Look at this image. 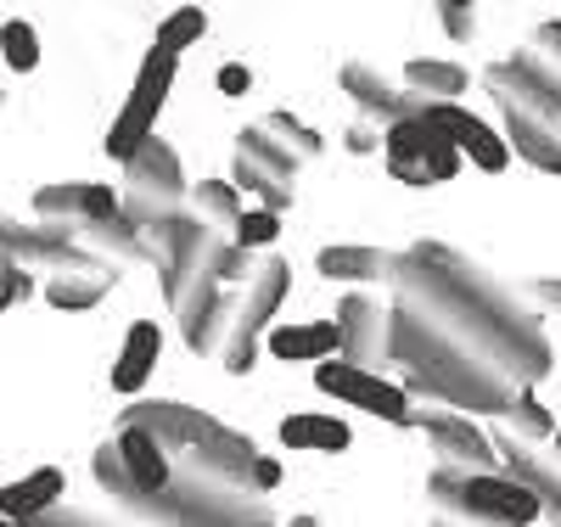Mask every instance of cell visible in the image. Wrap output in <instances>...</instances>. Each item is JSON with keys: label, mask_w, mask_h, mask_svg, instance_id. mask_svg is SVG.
Returning <instances> with one entry per match:
<instances>
[{"label": "cell", "mask_w": 561, "mask_h": 527, "mask_svg": "<svg viewBox=\"0 0 561 527\" xmlns=\"http://www.w3.org/2000/svg\"><path fill=\"white\" fill-rule=\"evenodd\" d=\"M275 483H280V466H275L270 455H259V466H253V489H259V494H275Z\"/></svg>", "instance_id": "obj_39"}, {"label": "cell", "mask_w": 561, "mask_h": 527, "mask_svg": "<svg viewBox=\"0 0 561 527\" xmlns=\"http://www.w3.org/2000/svg\"><path fill=\"white\" fill-rule=\"evenodd\" d=\"M460 500L472 505L483 522H494V527H528L534 516H545V511H539V494H534V489H523L517 477H505V471L466 477Z\"/></svg>", "instance_id": "obj_15"}, {"label": "cell", "mask_w": 561, "mask_h": 527, "mask_svg": "<svg viewBox=\"0 0 561 527\" xmlns=\"http://www.w3.org/2000/svg\"><path fill=\"white\" fill-rule=\"evenodd\" d=\"M314 388L332 393V399H343V404H354V410H365V415H377V421L410 426V393L399 388V381L370 376V370H359V365H348V359L314 365Z\"/></svg>", "instance_id": "obj_10"}, {"label": "cell", "mask_w": 561, "mask_h": 527, "mask_svg": "<svg viewBox=\"0 0 561 527\" xmlns=\"http://www.w3.org/2000/svg\"><path fill=\"white\" fill-rule=\"evenodd\" d=\"M483 90L494 95V107H528V113L561 124V62L545 57L539 45H517V57L489 62Z\"/></svg>", "instance_id": "obj_5"}, {"label": "cell", "mask_w": 561, "mask_h": 527, "mask_svg": "<svg viewBox=\"0 0 561 527\" xmlns=\"http://www.w3.org/2000/svg\"><path fill=\"white\" fill-rule=\"evenodd\" d=\"M293 527H320V516H293Z\"/></svg>", "instance_id": "obj_41"}, {"label": "cell", "mask_w": 561, "mask_h": 527, "mask_svg": "<svg viewBox=\"0 0 561 527\" xmlns=\"http://www.w3.org/2000/svg\"><path fill=\"white\" fill-rule=\"evenodd\" d=\"M410 426H421V433H427L433 466L466 471V477L500 471V449H494V438L483 433L472 415H460V410H449V404H438V399H415V404H410Z\"/></svg>", "instance_id": "obj_4"}, {"label": "cell", "mask_w": 561, "mask_h": 527, "mask_svg": "<svg viewBox=\"0 0 561 527\" xmlns=\"http://www.w3.org/2000/svg\"><path fill=\"white\" fill-rule=\"evenodd\" d=\"M298 169H304V163L280 147L264 124H253V129L237 135V180H230V185H248L253 197L264 203V214H287V208H293Z\"/></svg>", "instance_id": "obj_6"}, {"label": "cell", "mask_w": 561, "mask_h": 527, "mask_svg": "<svg viewBox=\"0 0 561 527\" xmlns=\"http://www.w3.org/2000/svg\"><path fill=\"white\" fill-rule=\"evenodd\" d=\"M438 23H444V34H449V39H460V45L478 34V12L466 7V0H449V7L438 12Z\"/></svg>", "instance_id": "obj_36"}, {"label": "cell", "mask_w": 561, "mask_h": 527, "mask_svg": "<svg viewBox=\"0 0 561 527\" xmlns=\"http://www.w3.org/2000/svg\"><path fill=\"white\" fill-rule=\"evenodd\" d=\"M343 90L359 102V118H377L382 129H399V124L427 118V102H421V95H410L393 73H382L370 57H348V62H343Z\"/></svg>", "instance_id": "obj_12"}, {"label": "cell", "mask_w": 561, "mask_h": 527, "mask_svg": "<svg viewBox=\"0 0 561 527\" xmlns=\"http://www.w3.org/2000/svg\"><path fill=\"white\" fill-rule=\"evenodd\" d=\"M534 298H539L545 309H556V314H561V280H534Z\"/></svg>", "instance_id": "obj_40"}, {"label": "cell", "mask_w": 561, "mask_h": 527, "mask_svg": "<svg viewBox=\"0 0 561 527\" xmlns=\"http://www.w3.org/2000/svg\"><path fill=\"white\" fill-rule=\"evenodd\" d=\"M270 354H275V359H314V365H325V359L343 354V331H337V320H293V325H275V331H270Z\"/></svg>", "instance_id": "obj_21"}, {"label": "cell", "mask_w": 561, "mask_h": 527, "mask_svg": "<svg viewBox=\"0 0 561 527\" xmlns=\"http://www.w3.org/2000/svg\"><path fill=\"white\" fill-rule=\"evenodd\" d=\"M320 275L325 280H399V253L388 248H359V242H337V248H320Z\"/></svg>", "instance_id": "obj_20"}, {"label": "cell", "mask_w": 561, "mask_h": 527, "mask_svg": "<svg viewBox=\"0 0 561 527\" xmlns=\"http://www.w3.org/2000/svg\"><path fill=\"white\" fill-rule=\"evenodd\" d=\"M169 84H174V57L147 51V62H140V73H135V90H129L124 113H118L113 129H107V152H113L118 163H129V158L158 135V113H163V102H169Z\"/></svg>", "instance_id": "obj_7"}, {"label": "cell", "mask_w": 561, "mask_h": 527, "mask_svg": "<svg viewBox=\"0 0 561 527\" xmlns=\"http://www.w3.org/2000/svg\"><path fill=\"white\" fill-rule=\"evenodd\" d=\"M427 124H433V129H444L449 147H455V152H466L483 174H500V169L511 163V147H505V140H500L478 113H466L460 102H455V107H427Z\"/></svg>", "instance_id": "obj_16"}, {"label": "cell", "mask_w": 561, "mask_h": 527, "mask_svg": "<svg viewBox=\"0 0 561 527\" xmlns=\"http://www.w3.org/2000/svg\"><path fill=\"white\" fill-rule=\"evenodd\" d=\"M489 438H494V449H500V471H505V477H517L523 489H534L545 522L561 527V460H556V455H539L534 444H517L511 433H500V426H494Z\"/></svg>", "instance_id": "obj_14"}, {"label": "cell", "mask_w": 561, "mask_h": 527, "mask_svg": "<svg viewBox=\"0 0 561 527\" xmlns=\"http://www.w3.org/2000/svg\"><path fill=\"white\" fill-rule=\"evenodd\" d=\"M264 129L280 140V147H287L298 163H314L320 152H325V140H320V129H309L304 118H293V113H270L264 118Z\"/></svg>", "instance_id": "obj_31"}, {"label": "cell", "mask_w": 561, "mask_h": 527, "mask_svg": "<svg viewBox=\"0 0 561 527\" xmlns=\"http://www.w3.org/2000/svg\"><path fill=\"white\" fill-rule=\"evenodd\" d=\"M90 477H96L102 500H107L129 527H180L174 500H169V494H147V489H140L135 477L124 471V460H118V444H102V449H96V460H90Z\"/></svg>", "instance_id": "obj_11"}, {"label": "cell", "mask_w": 561, "mask_h": 527, "mask_svg": "<svg viewBox=\"0 0 561 527\" xmlns=\"http://www.w3.org/2000/svg\"><path fill=\"white\" fill-rule=\"evenodd\" d=\"M34 293V275L18 264V259H7V253H0V314H7L18 298H28Z\"/></svg>", "instance_id": "obj_34"}, {"label": "cell", "mask_w": 561, "mask_h": 527, "mask_svg": "<svg viewBox=\"0 0 561 527\" xmlns=\"http://www.w3.org/2000/svg\"><path fill=\"white\" fill-rule=\"evenodd\" d=\"M343 147H348L354 158H365V152L388 147V129H382L377 118H354V124H348V135H343Z\"/></svg>", "instance_id": "obj_35"}, {"label": "cell", "mask_w": 561, "mask_h": 527, "mask_svg": "<svg viewBox=\"0 0 561 527\" xmlns=\"http://www.w3.org/2000/svg\"><path fill=\"white\" fill-rule=\"evenodd\" d=\"M214 415L208 410H192V404H174V399H147V404H129L124 421H118V433H147L158 438L169 455H192L208 433H214Z\"/></svg>", "instance_id": "obj_13"}, {"label": "cell", "mask_w": 561, "mask_h": 527, "mask_svg": "<svg viewBox=\"0 0 561 527\" xmlns=\"http://www.w3.org/2000/svg\"><path fill=\"white\" fill-rule=\"evenodd\" d=\"M169 500L180 511V527H275L270 494H259L242 477L214 471L203 455H174Z\"/></svg>", "instance_id": "obj_2"}, {"label": "cell", "mask_w": 561, "mask_h": 527, "mask_svg": "<svg viewBox=\"0 0 561 527\" xmlns=\"http://www.w3.org/2000/svg\"><path fill=\"white\" fill-rule=\"evenodd\" d=\"M0 57H7L18 73L39 68V34H34V23H23V18L0 23Z\"/></svg>", "instance_id": "obj_32"}, {"label": "cell", "mask_w": 561, "mask_h": 527, "mask_svg": "<svg viewBox=\"0 0 561 527\" xmlns=\"http://www.w3.org/2000/svg\"><path fill=\"white\" fill-rule=\"evenodd\" d=\"M158 354H163L158 320H135L129 337H124V354H118V365H113V388H118V393H140V388H147V376L158 370Z\"/></svg>", "instance_id": "obj_22"}, {"label": "cell", "mask_w": 561, "mask_h": 527, "mask_svg": "<svg viewBox=\"0 0 561 527\" xmlns=\"http://www.w3.org/2000/svg\"><path fill=\"white\" fill-rule=\"evenodd\" d=\"M34 527H129V522L107 500H90V505L84 500H62L57 511H45Z\"/></svg>", "instance_id": "obj_30"}, {"label": "cell", "mask_w": 561, "mask_h": 527, "mask_svg": "<svg viewBox=\"0 0 561 527\" xmlns=\"http://www.w3.org/2000/svg\"><path fill=\"white\" fill-rule=\"evenodd\" d=\"M500 433H511L517 444H534V449H539L545 438H556V433H561V426L550 421V410H545L534 393H523L517 404H511V410L500 415Z\"/></svg>", "instance_id": "obj_28"}, {"label": "cell", "mask_w": 561, "mask_h": 527, "mask_svg": "<svg viewBox=\"0 0 561 527\" xmlns=\"http://www.w3.org/2000/svg\"><path fill=\"white\" fill-rule=\"evenodd\" d=\"M192 455H203L214 471H225V477H242V483H253V466H259V444L248 438V433H230V426H214V433L192 449Z\"/></svg>", "instance_id": "obj_27"}, {"label": "cell", "mask_w": 561, "mask_h": 527, "mask_svg": "<svg viewBox=\"0 0 561 527\" xmlns=\"http://www.w3.org/2000/svg\"><path fill=\"white\" fill-rule=\"evenodd\" d=\"M118 203H124V219L135 230H163V225H180V219H192V185H185V169L174 158L169 140H147L129 163H124V191H118Z\"/></svg>", "instance_id": "obj_3"}, {"label": "cell", "mask_w": 561, "mask_h": 527, "mask_svg": "<svg viewBox=\"0 0 561 527\" xmlns=\"http://www.w3.org/2000/svg\"><path fill=\"white\" fill-rule=\"evenodd\" d=\"M113 444H118L124 471L135 477L140 489H147V494H169V483H174V455H169L158 438H147V433H118Z\"/></svg>", "instance_id": "obj_23"}, {"label": "cell", "mask_w": 561, "mask_h": 527, "mask_svg": "<svg viewBox=\"0 0 561 527\" xmlns=\"http://www.w3.org/2000/svg\"><path fill=\"white\" fill-rule=\"evenodd\" d=\"M275 230H280V214H242V225H237V248H248V253H259V248H270L275 242Z\"/></svg>", "instance_id": "obj_33"}, {"label": "cell", "mask_w": 561, "mask_h": 527, "mask_svg": "<svg viewBox=\"0 0 561 527\" xmlns=\"http://www.w3.org/2000/svg\"><path fill=\"white\" fill-rule=\"evenodd\" d=\"M528 45H539L545 57H556L561 62V18H550V23H539L534 34H528Z\"/></svg>", "instance_id": "obj_37"}, {"label": "cell", "mask_w": 561, "mask_h": 527, "mask_svg": "<svg viewBox=\"0 0 561 527\" xmlns=\"http://www.w3.org/2000/svg\"><path fill=\"white\" fill-rule=\"evenodd\" d=\"M113 286H118L113 264L90 259V253H73L57 275H45V298H51V309H96Z\"/></svg>", "instance_id": "obj_17"}, {"label": "cell", "mask_w": 561, "mask_h": 527, "mask_svg": "<svg viewBox=\"0 0 561 527\" xmlns=\"http://www.w3.org/2000/svg\"><path fill=\"white\" fill-rule=\"evenodd\" d=\"M466 84H472V73H466L460 62H433V57H415L404 68V90L421 95L427 107H455V95H466Z\"/></svg>", "instance_id": "obj_24"}, {"label": "cell", "mask_w": 561, "mask_h": 527, "mask_svg": "<svg viewBox=\"0 0 561 527\" xmlns=\"http://www.w3.org/2000/svg\"><path fill=\"white\" fill-rule=\"evenodd\" d=\"M280 444L287 449H314V455H337V449H348V426L337 415L298 410V415L280 421Z\"/></svg>", "instance_id": "obj_26"}, {"label": "cell", "mask_w": 561, "mask_h": 527, "mask_svg": "<svg viewBox=\"0 0 561 527\" xmlns=\"http://www.w3.org/2000/svg\"><path fill=\"white\" fill-rule=\"evenodd\" d=\"M393 365L399 388L415 399H438L449 410L505 415L550 370V343L539 314H500L466 298L415 253H399L393 280Z\"/></svg>", "instance_id": "obj_1"}, {"label": "cell", "mask_w": 561, "mask_h": 527, "mask_svg": "<svg viewBox=\"0 0 561 527\" xmlns=\"http://www.w3.org/2000/svg\"><path fill=\"white\" fill-rule=\"evenodd\" d=\"M337 331H343V354L348 365L382 376V365H393V303L370 298V293H348L337 303Z\"/></svg>", "instance_id": "obj_9"}, {"label": "cell", "mask_w": 561, "mask_h": 527, "mask_svg": "<svg viewBox=\"0 0 561 527\" xmlns=\"http://www.w3.org/2000/svg\"><path fill=\"white\" fill-rule=\"evenodd\" d=\"M62 494H68V477H62L57 466H39V471H28V477H23V483L0 489V516L34 527L45 511H57V505H62Z\"/></svg>", "instance_id": "obj_19"}, {"label": "cell", "mask_w": 561, "mask_h": 527, "mask_svg": "<svg viewBox=\"0 0 561 527\" xmlns=\"http://www.w3.org/2000/svg\"><path fill=\"white\" fill-rule=\"evenodd\" d=\"M382 158H388V174L399 185H444V180L460 174V152L444 140V129H433L427 118L388 129Z\"/></svg>", "instance_id": "obj_8"}, {"label": "cell", "mask_w": 561, "mask_h": 527, "mask_svg": "<svg viewBox=\"0 0 561 527\" xmlns=\"http://www.w3.org/2000/svg\"><path fill=\"white\" fill-rule=\"evenodd\" d=\"M192 219L225 242H237V225H242V203H237V185L230 180H203L192 191Z\"/></svg>", "instance_id": "obj_25"}, {"label": "cell", "mask_w": 561, "mask_h": 527, "mask_svg": "<svg viewBox=\"0 0 561 527\" xmlns=\"http://www.w3.org/2000/svg\"><path fill=\"white\" fill-rule=\"evenodd\" d=\"M500 118H505V147L511 152L534 169H545V174H561V124H550L528 107H500Z\"/></svg>", "instance_id": "obj_18"}, {"label": "cell", "mask_w": 561, "mask_h": 527, "mask_svg": "<svg viewBox=\"0 0 561 527\" xmlns=\"http://www.w3.org/2000/svg\"><path fill=\"white\" fill-rule=\"evenodd\" d=\"M203 34H208V12L180 7V12H169V18L158 23V45H152V51H158V57H180L185 45H197Z\"/></svg>", "instance_id": "obj_29"}, {"label": "cell", "mask_w": 561, "mask_h": 527, "mask_svg": "<svg viewBox=\"0 0 561 527\" xmlns=\"http://www.w3.org/2000/svg\"><path fill=\"white\" fill-rule=\"evenodd\" d=\"M0 527H23V522H7V516H0Z\"/></svg>", "instance_id": "obj_43"}, {"label": "cell", "mask_w": 561, "mask_h": 527, "mask_svg": "<svg viewBox=\"0 0 561 527\" xmlns=\"http://www.w3.org/2000/svg\"><path fill=\"white\" fill-rule=\"evenodd\" d=\"M550 455H556V460H561V433H556V449H550Z\"/></svg>", "instance_id": "obj_42"}, {"label": "cell", "mask_w": 561, "mask_h": 527, "mask_svg": "<svg viewBox=\"0 0 561 527\" xmlns=\"http://www.w3.org/2000/svg\"><path fill=\"white\" fill-rule=\"evenodd\" d=\"M219 90H225V95H248V90H253V73H248L242 62H225V68H219Z\"/></svg>", "instance_id": "obj_38"}]
</instances>
